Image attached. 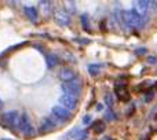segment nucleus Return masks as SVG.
<instances>
[{"mask_svg":"<svg viewBox=\"0 0 157 140\" xmlns=\"http://www.w3.org/2000/svg\"><path fill=\"white\" fill-rule=\"evenodd\" d=\"M120 18H121V25L125 30L142 29V28H145V24H146V18L142 17L135 10L120 11Z\"/></svg>","mask_w":157,"mask_h":140,"instance_id":"1","label":"nucleus"},{"mask_svg":"<svg viewBox=\"0 0 157 140\" xmlns=\"http://www.w3.org/2000/svg\"><path fill=\"white\" fill-rule=\"evenodd\" d=\"M18 129L21 131L25 136H33L35 135V128H33L32 120H30V117H29V114L28 113H22L21 124H19Z\"/></svg>","mask_w":157,"mask_h":140,"instance_id":"2","label":"nucleus"},{"mask_svg":"<svg viewBox=\"0 0 157 140\" xmlns=\"http://www.w3.org/2000/svg\"><path fill=\"white\" fill-rule=\"evenodd\" d=\"M21 117L22 114H19V111H7V113L3 114V121L10 128H18L19 124H21Z\"/></svg>","mask_w":157,"mask_h":140,"instance_id":"3","label":"nucleus"},{"mask_svg":"<svg viewBox=\"0 0 157 140\" xmlns=\"http://www.w3.org/2000/svg\"><path fill=\"white\" fill-rule=\"evenodd\" d=\"M62 91L65 92V95H72V96H76L81 92V84L78 80L71 81V83H62L61 85Z\"/></svg>","mask_w":157,"mask_h":140,"instance_id":"4","label":"nucleus"},{"mask_svg":"<svg viewBox=\"0 0 157 140\" xmlns=\"http://www.w3.org/2000/svg\"><path fill=\"white\" fill-rule=\"evenodd\" d=\"M58 125V120L54 116L51 117H46V118L41 120L40 124V133H48L51 131H54Z\"/></svg>","mask_w":157,"mask_h":140,"instance_id":"5","label":"nucleus"},{"mask_svg":"<svg viewBox=\"0 0 157 140\" xmlns=\"http://www.w3.org/2000/svg\"><path fill=\"white\" fill-rule=\"evenodd\" d=\"M51 113L59 122H65L71 118V111H69L68 109H65L63 106H54Z\"/></svg>","mask_w":157,"mask_h":140,"instance_id":"6","label":"nucleus"},{"mask_svg":"<svg viewBox=\"0 0 157 140\" xmlns=\"http://www.w3.org/2000/svg\"><path fill=\"white\" fill-rule=\"evenodd\" d=\"M135 11H138L142 17H146L150 11H155V8H153V2H146V0L136 2L135 3Z\"/></svg>","mask_w":157,"mask_h":140,"instance_id":"7","label":"nucleus"},{"mask_svg":"<svg viewBox=\"0 0 157 140\" xmlns=\"http://www.w3.org/2000/svg\"><path fill=\"white\" fill-rule=\"evenodd\" d=\"M114 92H116V96L119 98V100H121V102H128L131 99L130 91L127 89L125 84H116Z\"/></svg>","mask_w":157,"mask_h":140,"instance_id":"8","label":"nucleus"},{"mask_svg":"<svg viewBox=\"0 0 157 140\" xmlns=\"http://www.w3.org/2000/svg\"><path fill=\"white\" fill-rule=\"evenodd\" d=\"M59 78L62 83H71V81L76 80V73L75 70H72L71 68H62L59 70Z\"/></svg>","mask_w":157,"mask_h":140,"instance_id":"9","label":"nucleus"},{"mask_svg":"<svg viewBox=\"0 0 157 140\" xmlns=\"http://www.w3.org/2000/svg\"><path fill=\"white\" fill-rule=\"evenodd\" d=\"M54 17H55V21L59 25H62V26H68V25L71 24V17H69L66 10H57Z\"/></svg>","mask_w":157,"mask_h":140,"instance_id":"10","label":"nucleus"},{"mask_svg":"<svg viewBox=\"0 0 157 140\" xmlns=\"http://www.w3.org/2000/svg\"><path fill=\"white\" fill-rule=\"evenodd\" d=\"M59 102L65 109L72 110V109H75L77 106V98L72 96V95H62L61 99H59Z\"/></svg>","mask_w":157,"mask_h":140,"instance_id":"11","label":"nucleus"},{"mask_svg":"<svg viewBox=\"0 0 157 140\" xmlns=\"http://www.w3.org/2000/svg\"><path fill=\"white\" fill-rule=\"evenodd\" d=\"M24 11H25L26 17L30 19V21H32V22H37V19H39V13H37V10H36L35 7H25Z\"/></svg>","mask_w":157,"mask_h":140,"instance_id":"12","label":"nucleus"},{"mask_svg":"<svg viewBox=\"0 0 157 140\" xmlns=\"http://www.w3.org/2000/svg\"><path fill=\"white\" fill-rule=\"evenodd\" d=\"M39 6H40L41 8V13L44 14V15H50L52 11V3L48 2V0H41V2H39Z\"/></svg>","mask_w":157,"mask_h":140,"instance_id":"13","label":"nucleus"},{"mask_svg":"<svg viewBox=\"0 0 157 140\" xmlns=\"http://www.w3.org/2000/svg\"><path fill=\"white\" fill-rule=\"evenodd\" d=\"M46 62H47V66H48V69H52L57 66L58 63V59L55 55H51V54H47L46 55Z\"/></svg>","mask_w":157,"mask_h":140,"instance_id":"14","label":"nucleus"},{"mask_svg":"<svg viewBox=\"0 0 157 140\" xmlns=\"http://www.w3.org/2000/svg\"><path fill=\"white\" fill-rule=\"evenodd\" d=\"M92 129H94V132H95V133L101 135V133L105 132L106 125H105V122H103V121H97V122L94 124V127H92Z\"/></svg>","mask_w":157,"mask_h":140,"instance_id":"15","label":"nucleus"},{"mask_svg":"<svg viewBox=\"0 0 157 140\" xmlns=\"http://www.w3.org/2000/svg\"><path fill=\"white\" fill-rule=\"evenodd\" d=\"M101 66L102 65H88V73L92 77H97L101 73Z\"/></svg>","mask_w":157,"mask_h":140,"instance_id":"16","label":"nucleus"},{"mask_svg":"<svg viewBox=\"0 0 157 140\" xmlns=\"http://www.w3.org/2000/svg\"><path fill=\"white\" fill-rule=\"evenodd\" d=\"M81 24H83L84 30L91 32V29H90V24H88V15H87V14H83V15H81Z\"/></svg>","mask_w":157,"mask_h":140,"instance_id":"17","label":"nucleus"},{"mask_svg":"<svg viewBox=\"0 0 157 140\" xmlns=\"http://www.w3.org/2000/svg\"><path fill=\"white\" fill-rule=\"evenodd\" d=\"M105 103H106V106H108L109 109L113 107L114 100H113V96H112L110 94H106V95H105Z\"/></svg>","mask_w":157,"mask_h":140,"instance_id":"18","label":"nucleus"},{"mask_svg":"<svg viewBox=\"0 0 157 140\" xmlns=\"http://www.w3.org/2000/svg\"><path fill=\"white\" fill-rule=\"evenodd\" d=\"M87 138V131H80V132H77L76 135L73 136L75 140H83Z\"/></svg>","mask_w":157,"mask_h":140,"instance_id":"19","label":"nucleus"},{"mask_svg":"<svg viewBox=\"0 0 157 140\" xmlns=\"http://www.w3.org/2000/svg\"><path fill=\"white\" fill-rule=\"evenodd\" d=\"M105 117H106V120H108V121H112V120L116 118V116L113 114V111H112V110H108V113L105 114Z\"/></svg>","mask_w":157,"mask_h":140,"instance_id":"20","label":"nucleus"},{"mask_svg":"<svg viewBox=\"0 0 157 140\" xmlns=\"http://www.w3.org/2000/svg\"><path fill=\"white\" fill-rule=\"evenodd\" d=\"M66 7H68L71 11H73V13H75V10H76V7H75V4L72 2H66Z\"/></svg>","mask_w":157,"mask_h":140,"instance_id":"21","label":"nucleus"},{"mask_svg":"<svg viewBox=\"0 0 157 140\" xmlns=\"http://www.w3.org/2000/svg\"><path fill=\"white\" fill-rule=\"evenodd\" d=\"M90 121H91V116H86L83 118V124H90Z\"/></svg>","mask_w":157,"mask_h":140,"instance_id":"22","label":"nucleus"},{"mask_svg":"<svg viewBox=\"0 0 157 140\" xmlns=\"http://www.w3.org/2000/svg\"><path fill=\"white\" fill-rule=\"evenodd\" d=\"M152 98H153V92H150V94H147V96H145V100H146V102H150Z\"/></svg>","mask_w":157,"mask_h":140,"instance_id":"23","label":"nucleus"},{"mask_svg":"<svg viewBox=\"0 0 157 140\" xmlns=\"http://www.w3.org/2000/svg\"><path fill=\"white\" fill-rule=\"evenodd\" d=\"M146 52V50L145 48H141V50H136V54H145Z\"/></svg>","mask_w":157,"mask_h":140,"instance_id":"24","label":"nucleus"},{"mask_svg":"<svg viewBox=\"0 0 157 140\" xmlns=\"http://www.w3.org/2000/svg\"><path fill=\"white\" fill-rule=\"evenodd\" d=\"M147 62H149V63H155L156 62V58H149V59H147Z\"/></svg>","mask_w":157,"mask_h":140,"instance_id":"25","label":"nucleus"},{"mask_svg":"<svg viewBox=\"0 0 157 140\" xmlns=\"http://www.w3.org/2000/svg\"><path fill=\"white\" fill-rule=\"evenodd\" d=\"M3 107V102H2V100H0V109H2Z\"/></svg>","mask_w":157,"mask_h":140,"instance_id":"26","label":"nucleus"},{"mask_svg":"<svg viewBox=\"0 0 157 140\" xmlns=\"http://www.w3.org/2000/svg\"><path fill=\"white\" fill-rule=\"evenodd\" d=\"M108 140H114V139H108Z\"/></svg>","mask_w":157,"mask_h":140,"instance_id":"27","label":"nucleus"}]
</instances>
